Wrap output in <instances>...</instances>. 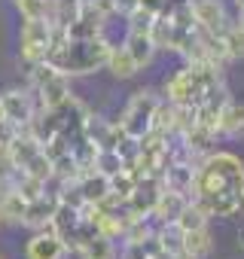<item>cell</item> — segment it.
<instances>
[{
  "label": "cell",
  "mask_w": 244,
  "mask_h": 259,
  "mask_svg": "<svg viewBox=\"0 0 244 259\" xmlns=\"http://www.w3.org/2000/svg\"><path fill=\"white\" fill-rule=\"evenodd\" d=\"M110 40L101 34V37H92V40H67L64 31L55 28L52 34V46L46 52V61L64 73V76H86V73H95L107 64V52H110Z\"/></svg>",
  "instance_id": "cell-1"
},
{
  "label": "cell",
  "mask_w": 244,
  "mask_h": 259,
  "mask_svg": "<svg viewBox=\"0 0 244 259\" xmlns=\"http://www.w3.org/2000/svg\"><path fill=\"white\" fill-rule=\"evenodd\" d=\"M238 192L244 198V162L235 153H208L201 156V162L195 165V177H192V192L189 201L198 195H211V192Z\"/></svg>",
  "instance_id": "cell-2"
},
{
  "label": "cell",
  "mask_w": 244,
  "mask_h": 259,
  "mask_svg": "<svg viewBox=\"0 0 244 259\" xmlns=\"http://www.w3.org/2000/svg\"><path fill=\"white\" fill-rule=\"evenodd\" d=\"M223 82V70L214 64L189 61L186 67L174 70L165 79V101L168 104H201L211 89Z\"/></svg>",
  "instance_id": "cell-3"
},
{
  "label": "cell",
  "mask_w": 244,
  "mask_h": 259,
  "mask_svg": "<svg viewBox=\"0 0 244 259\" xmlns=\"http://www.w3.org/2000/svg\"><path fill=\"white\" fill-rule=\"evenodd\" d=\"M159 101H162V95H156V92H150V89L135 92V95L129 98L126 110H122V116H119V128H122L129 138H138V141H141L144 135H150V128H153V113H156Z\"/></svg>",
  "instance_id": "cell-4"
},
{
  "label": "cell",
  "mask_w": 244,
  "mask_h": 259,
  "mask_svg": "<svg viewBox=\"0 0 244 259\" xmlns=\"http://www.w3.org/2000/svg\"><path fill=\"white\" fill-rule=\"evenodd\" d=\"M52 34L55 28L46 19H25L22 31H19V55L25 64H37L46 61V52L52 46Z\"/></svg>",
  "instance_id": "cell-5"
},
{
  "label": "cell",
  "mask_w": 244,
  "mask_h": 259,
  "mask_svg": "<svg viewBox=\"0 0 244 259\" xmlns=\"http://www.w3.org/2000/svg\"><path fill=\"white\" fill-rule=\"evenodd\" d=\"M0 113H4L7 122H13L19 132H25L28 122L34 119L37 113V101H34V92H22V89H10L0 95Z\"/></svg>",
  "instance_id": "cell-6"
},
{
  "label": "cell",
  "mask_w": 244,
  "mask_h": 259,
  "mask_svg": "<svg viewBox=\"0 0 244 259\" xmlns=\"http://www.w3.org/2000/svg\"><path fill=\"white\" fill-rule=\"evenodd\" d=\"M70 247L52 229H37L34 238L25 244V259H67Z\"/></svg>",
  "instance_id": "cell-7"
},
{
  "label": "cell",
  "mask_w": 244,
  "mask_h": 259,
  "mask_svg": "<svg viewBox=\"0 0 244 259\" xmlns=\"http://www.w3.org/2000/svg\"><path fill=\"white\" fill-rule=\"evenodd\" d=\"M189 7H192V19H195V28L198 31L223 34L232 25V19L226 16V10H223L220 0H189Z\"/></svg>",
  "instance_id": "cell-8"
},
{
  "label": "cell",
  "mask_w": 244,
  "mask_h": 259,
  "mask_svg": "<svg viewBox=\"0 0 244 259\" xmlns=\"http://www.w3.org/2000/svg\"><path fill=\"white\" fill-rule=\"evenodd\" d=\"M162 189H165V186H162V177H159V174H144V177H138L132 195L126 198L129 207H132V213H138V217H150Z\"/></svg>",
  "instance_id": "cell-9"
},
{
  "label": "cell",
  "mask_w": 244,
  "mask_h": 259,
  "mask_svg": "<svg viewBox=\"0 0 244 259\" xmlns=\"http://www.w3.org/2000/svg\"><path fill=\"white\" fill-rule=\"evenodd\" d=\"M55 207H58V195L46 189L43 195H37V198H31L25 204L22 226H28V229H49V223L55 217Z\"/></svg>",
  "instance_id": "cell-10"
},
{
  "label": "cell",
  "mask_w": 244,
  "mask_h": 259,
  "mask_svg": "<svg viewBox=\"0 0 244 259\" xmlns=\"http://www.w3.org/2000/svg\"><path fill=\"white\" fill-rule=\"evenodd\" d=\"M31 92H34V101H37V110H55V107H61L67 98H73V92H70V76H64V73L52 76L49 82H43L40 89H31Z\"/></svg>",
  "instance_id": "cell-11"
},
{
  "label": "cell",
  "mask_w": 244,
  "mask_h": 259,
  "mask_svg": "<svg viewBox=\"0 0 244 259\" xmlns=\"http://www.w3.org/2000/svg\"><path fill=\"white\" fill-rule=\"evenodd\" d=\"M73 183H76L83 201H89V204H101V201H107V195H110V180H107L101 171H95V168L76 174Z\"/></svg>",
  "instance_id": "cell-12"
},
{
  "label": "cell",
  "mask_w": 244,
  "mask_h": 259,
  "mask_svg": "<svg viewBox=\"0 0 244 259\" xmlns=\"http://www.w3.org/2000/svg\"><path fill=\"white\" fill-rule=\"evenodd\" d=\"M79 223H83V213H79V207H73V204H64V201H58V207H55V217H52L49 229H52V232H55L58 238H64V244L70 247L73 235L79 232Z\"/></svg>",
  "instance_id": "cell-13"
},
{
  "label": "cell",
  "mask_w": 244,
  "mask_h": 259,
  "mask_svg": "<svg viewBox=\"0 0 244 259\" xmlns=\"http://www.w3.org/2000/svg\"><path fill=\"white\" fill-rule=\"evenodd\" d=\"M37 153H40V141L31 138L28 132H19V135L7 144V159H10V165H13L16 171H22Z\"/></svg>",
  "instance_id": "cell-14"
},
{
  "label": "cell",
  "mask_w": 244,
  "mask_h": 259,
  "mask_svg": "<svg viewBox=\"0 0 244 259\" xmlns=\"http://www.w3.org/2000/svg\"><path fill=\"white\" fill-rule=\"evenodd\" d=\"M192 177H195V165L192 162H171L165 171H162V186L165 189H174L180 195L189 198L192 192Z\"/></svg>",
  "instance_id": "cell-15"
},
{
  "label": "cell",
  "mask_w": 244,
  "mask_h": 259,
  "mask_svg": "<svg viewBox=\"0 0 244 259\" xmlns=\"http://www.w3.org/2000/svg\"><path fill=\"white\" fill-rule=\"evenodd\" d=\"M214 138H217V132H211L208 125H198V122H195L192 128H186V132L180 135V141H183V147H186V153H189L192 159L208 156V153H211Z\"/></svg>",
  "instance_id": "cell-16"
},
{
  "label": "cell",
  "mask_w": 244,
  "mask_h": 259,
  "mask_svg": "<svg viewBox=\"0 0 244 259\" xmlns=\"http://www.w3.org/2000/svg\"><path fill=\"white\" fill-rule=\"evenodd\" d=\"M104 67H107L116 79H132V76L141 70L138 61L129 55V49L122 46V43H119V46H110V52H107V64H104Z\"/></svg>",
  "instance_id": "cell-17"
},
{
  "label": "cell",
  "mask_w": 244,
  "mask_h": 259,
  "mask_svg": "<svg viewBox=\"0 0 244 259\" xmlns=\"http://www.w3.org/2000/svg\"><path fill=\"white\" fill-rule=\"evenodd\" d=\"M186 201H189L186 195H180V192H174V189H162L150 217H156L159 223H171V220H177V213L183 210V204H186Z\"/></svg>",
  "instance_id": "cell-18"
},
{
  "label": "cell",
  "mask_w": 244,
  "mask_h": 259,
  "mask_svg": "<svg viewBox=\"0 0 244 259\" xmlns=\"http://www.w3.org/2000/svg\"><path fill=\"white\" fill-rule=\"evenodd\" d=\"M217 135L223 138H241L244 135V107L241 104H226L223 113H220V122H217Z\"/></svg>",
  "instance_id": "cell-19"
},
{
  "label": "cell",
  "mask_w": 244,
  "mask_h": 259,
  "mask_svg": "<svg viewBox=\"0 0 244 259\" xmlns=\"http://www.w3.org/2000/svg\"><path fill=\"white\" fill-rule=\"evenodd\" d=\"M73 253H76L79 259H116V247H113V241L104 238L101 232L92 235V238H86L83 244H76Z\"/></svg>",
  "instance_id": "cell-20"
},
{
  "label": "cell",
  "mask_w": 244,
  "mask_h": 259,
  "mask_svg": "<svg viewBox=\"0 0 244 259\" xmlns=\"http://www.w3.org/2000/svg\"><path fill=\"white\" fill-rule=\"evenodd\" d=\"M122 46H126L129 55L138 61V67H147V64L153 61V55H156V46H153L150 34H135V31H129L126 40H122Z\"/></svg>",
  "instance_id": "cell-21"
},
{
  "label": "cell",
  "mask_w": 244,
  "mask_h": 259,
  "mask_svg": "<svg viewBox=\"0 0 244 259\" xmlns=\"http://www.w3.org/2000/svg\"><path fill=\"white\" fill-rule=\"evenodd\" d=\"M214 241L208 235V229H195V232H183V253L192 259H205L211 253Z\"/></svg>",
  "instance_id": "cell-22"
},
{
  "label": "cell",
  "mask_w": 244,
  "mask_h": 259,
  "mask_svg": "<svg viewBox=\"0 0 244 259\" xmlns=\"http://www.w3.org/2000/svg\"><path fill=\"white\" fill-rule=\"evenodd\" d=\"M208 220H211V217H208V213H205L195 201H186V204H183V210L177 213V220H174V223H177L183 232H195V229H208Z\"/></svg>",
  "instance_id": "cell-23"
},
{
  "label": "cell",
  "mask_w": 244,
  "mask_h": 259,
  "mask_svg": "<svg viewBox=\"0 0 244 259\" xmlns=\"http://www.w3.org/2000/svg\"><path fill=\"white\" fill-rule=\"evenodd\" d=\"M25 198L16 192V186H13V192H7L4 198H0V217H4V223H22V217H25Z\"/></svg>",
  "instance_id": "cell-24"
},
{
  "label": "cell",
  "mask_w": 244,
  "mask_h": 259,
  "mask_svg": "<svg viewBox=\"0 0 244 259\" xmlns=\"http://www.w3.org/2000/svg\"><path fill=\"white\" fill-rule=\"evenodd\" d=\"M107 180H110V195H116V198H122V201H126V198L132 195L135 183H138V174H135V171H129V168H122V171L110 174Z\"/></svg>",
  "instance_id": "cell-25"
},
{
  "label": "cell",
  "mask_w": 244,
  "mask_h": 259,
  "mask_svg": "<svg viewBox=\"0 0 244 259\" xmlns=\"http://www.w3.org/2000/svg\"><path fill=\"white\" fill-rule=\"evenodd\" d=\"M220 37H223V46H226L229 61L232 58H244V28L241 25H229Z\"/></svg>",
  "instance_id": "cell-26"
},
{
  "label": "cell",
  "mask_w": 244,
  "mask_h": 259,
  "mask_svg": "<svg viewBox=\"0 0 244 259\" xmlns=\"http://www.w3.org/2000/svg\"><path fill=\"white\" fill-rule=\"evenodd\" d=\"M126 168V162H122V156L116 153V150H98V156H95V171H101L104 177H110V174H116V171H122Z\"/></svg>",
  "instance_id": "cell-27"
},
{
  "label": "cell",
  "mask_w": 244,
  "mask_h": 259,
  "mask_svg": "<svg viewBox=\"0 0 244 259\" xmlns=\"http://www.w3.org/2000/svg\"><path fill=\"white\" fill-rule=\"evenodd\" d=\"M153 22H156V16H153V13H147L144 7H138V10H132V13L126 16V28H129V31H135V34H150Z\"/></svg>",
  "instance_id": "cell-28"
},
{
  "label": "cell",
  "mask_w": 244,
  "mask_h": 259,
  "mask_svg": "<svg viewBox=\"0 0 244 259\" xmlns=\"http://www.w3.org/2000/svg\"><path fill=\"white\" fill-rule=\"evenodd\" d=\"M22 171H25V174H31V177H37V180H43V183H46V180H49V177H52V162H49V156H46V153H43V150H40V153H37V156H34V159H31V162H28V165H25V168H22Z\"/></svg>",
  "instance_id": "cell-29"
},
{
  "label": "cell",
  "mask_w": 244,
  "mask_h": 259,
  "mask_svg": "<svg viewBox=\"0 0 244 259\" xmlns=\"http://www.w3.org/2000/svg\"><path fill=\"white\" fill-rule=\"evenodd\" d=\"M22 19H46V0H13Z\"/></svg>",
  "instance_id": "cell-30"
},
{
  "label": "cell",
  "mask_w": 244,
  "mask_h": 259,
  "mask_svg": "<svg viewBox=\"0 0 244 259\" xmlns=\"http://www.w3.org/2000/svg\"><path fill=\"white\" fill-rule=\"evenodd\" d=\"M138 7H144L153 16H165L168 13V0H138Z\"/></svg>",
  "instance_id": "cell-31"
},
{
  "label": "cell",
  "mask_w": 244,
  "mask_h": 259,
  "mask_svg": "<svg viewBox=\"0 0 244 259\" xmlns=\"http://www.w3.org/2000/svg\"><path fill=\"white\" fill-rule=\"evenodd\" d=\"M113 10L116 16H129L132 10H138V0H113Z\"/></svg>",
  "instance_id": "cell-32"
},
{
  "label": "cell",
  "mask_w": 244,
  "mask_h": 259,
  "mask_svg": "<svg viewBox=\"0 0 244 259\" xmlns=\"http://www.w3.org/2000/svg\"><path fill=\"white\" fill-rule=\"evenodd\" d=\"M235 25H241V28H244V7H238V22H235Z\"/></svg>",
  "instance_id": "cell-33"
},
{
  "label": "cell",
  "mask_w": 244,
  "mask_h": 259,
  "mask_svg": "<svg viewBox=\"0 0 244 259\" xmlns=\"http://www.w3.org/2000/svg\"><path fill=\"white\" fill-rule=\"evenodd\" d=\"M238 247L244 250V226H241V232H238Z\"/></svg>",
  "instance_id": "cell-34"
},
{
  "label": "cell",
  "mask_w": 244,
  "mask_h": 259,
  "mask_svg": "<svg viewBox=\"0 0 244 259\" xmlns=\"http://www.w3.org/2000/svg\"><path fill=\"white\" fill-rule=\"evenodd\" d=\"M232 4H235V7H244V0H232Z\"/></svg>",
  "instance_id": "cell-35"
},
{
  "label": "cell",
  "mask_w": 244,
  "mask_h": 259,
  "mask_svg": "<svg viewBox=\"0 0 244 259\" xmlns=\"http://www.w3.org/2000/svg\"><path fill=\"white\" fill-rule=\"evenodd\" d=\"M0 226H4V217H0Z\"/></svg>",
  "instance_id": "cell-36"
},
{
  "label": "cell",
  "mask_w": 244,
  "mask_h": 259,
  "mask_svg": "<svg viewBox=\"0 0 244 259\" xmlns=\"http://www.w3.org/2000/svg\"><path fill=\"white\" fill-rule=\"evenodd\" d=\"M0 259H4V253H0Z\"/></svg>",
  "instance_id": "cell-37"
}]
</instances>
